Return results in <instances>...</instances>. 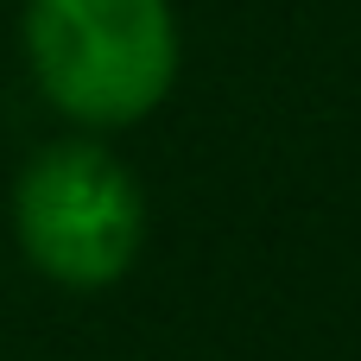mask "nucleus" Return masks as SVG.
<instances>
[{"label":"nucleus","instance_id":"nucleus-1","mask_svg":"<svg viewBox=\"0 0 361 361\" xmlns=\"http://www.w3.org/2000/svg\"><path fill=\"white\" fill-rule=\"evenodd\" d=\"M19 38L38 95L89 133L140 127L184 63L171 0H25Z\"/></svg>","mask_w":361,"mask_h":361},{"label":"nucleus","instance_id":"nucleus-2","mask_svg":"<svg viewBox=\"0 0 361 361\" xmlns=\"http://www.w3.org/2000/svg\"><path fill=\"white\" fill-rule=\"evenodd\" d=\"M13 235L63 292H108L146 247V190L102 140H51L13 184Z\"/></svg>","mask_w":361,"mask_h":361}]
</instances>
